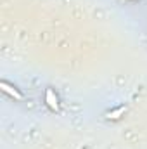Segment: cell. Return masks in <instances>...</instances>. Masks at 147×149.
<instances>
[{"label": "cell", "mask_w": 147, "mask_h": 149, "mask_svg": "<svg viewBox=\"0 0 147 149\" xmlns=\"http://www.w3.org/2000/svg\"><path fill=\"white\" fill-rule=\"evenodd\" d=\"M45 101H47V104H49V108H50L52 111H59V102H57V97H55V94H54L52 88H47V92H45Z\"/></svg>", "instance_id": "obj_1"}, {"label": "cell", "mask_w": 147, "mask_h": 149, "mask_svg": "<svg viewBox=\"0 0 147 149\" xmlns=\"http://www.w3.org/2000/svg\"><path fill=\"white\" fill-rule=\"evenodd\" d=\"M0 88L5 92V94H9V95H12L14 99H17V101H23V95H21V92H17L12 85H9V83H5V81H2L0 83Z\"/></svg>", "instance_id": "obj_2"}, {"label": "cell", "mask_w": 147, "mask_h": 149, "mask_svg": "<svg viewBox=\"0 0 147 149\" xmlns=\"http://www.w3.org/2000/svg\"><path fill=\"white\" fill-rule=\"evenodd\" d=\"M125 111H126V108H118V109H114V111L107 113V118H109V120H118Z\"/></svg>", "instance_id": "obj_3"}]
</instances>
